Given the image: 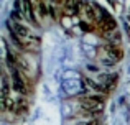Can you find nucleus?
Returning a JSON list of instances; mask_svg holds the SVG:
<instances>
[{"label": "nucleus", "instance_id": "10", "mask_svg": "<svg viewBox=\"0 0 130 125\" xmlns=\"http://www.w3.org/2000/svg\"><path fill=\"white\" fill-rule=\"evenodd\" d=\"M81 125H101V122H99L97 119H92V120H87V122H84Z\"/></svg>", "mask_w": 130, "mask_h": 125}, {"label": "nucleus", "instance_id": "4", "mask_svg": "<svg viewBox=\"0 0 130 125\" xmlns=\"http://www.w3.org/2000/svg\"><path fill=\"white\" fill-rule=\"evenodd\" d=\"M8 28H10V33L15 35L17 38H20V40H26V38H30V36L33 35L31 30L26 26V23H18V22L10 20L8 22Z\"/></svg>", "mask_w": 130, "mask_h": 125}, {"label": "nucleus", "instance_id": "1", "mask_svg": "<svg viewBox=\"0 0 130 125\" xmlns=\"http://www.w3.org/2000/svg\"><path fill=\"white\" fill-rule=\"evenodd\" d=\"M79 105H81V109L84 110V114H87V115H91V117L97 115V114H101L102 109H104V96H102V94H92V96L81 97Z\"/></svg>", "mask_w": 130, "mask_h": 125}, {"label": "nucleus", "instance_id": "9", "mask_svg": "<svg viewBox=\"0 0 130 125\" xmlns=\"http://www.w3.org/2000/svg\"><path fill=\"white\" fill-rule=\"evenodd\" d=\"M50 16L53 20H58V7L54 5V3H51V5H50Z\"/></svg>", "mask_w": 130, "mask_h": 125}, {"label": "nucleus", "instance_id": "8", "mask_svg": "<svg viewBox=\"0 0 130 125\" xmlns=\"http://www.w3.org/2000/svg\"><path fill=\"white\" fill-rule=\"evenodd\" d=\"M35 12H36V16H38L40 20H44L48 15H50V7H48L44 2L36 3V5H35Z\"/></svg>", "mask_w": 130, "mask_h": 125}, {"label": "nucleus", "instance_id": "2", "mask_svg": "<svg viewBox=\"0 0 130 125\" xmlns=\"http://www.w3.org/2000/svg\"><path fill=\"white\" fill-rule=\"evenodd\" d=\"M15 8L22 10V12L25 13L28 23H31V25L36 26V18H38V16H36V12H35V3H33V0H17Z\"/></svg>", "mask_w": 130, "mask_h": 125}, {"label": "nucleus", "instance_id": "6", "mask_svg": "<svg viewBox=\"0 0 130 125\" xmlns=\"http://www.w3.org/2000/svg\"><path fill=\"white\" fill-rule=\"evenodd\" d=\"M97 25H99L101 31L104 33L105 36H107L109 33H112L115 28H117V22H115V20L112 18V16L109 15L107 12H104V10H102V13H101V18H99Z\"/></svg>", "mask_w": 130, "mask_h": 125}, {"label": "nucleus", "instance_id": "5", "mask_svg": "<svg viewBox=\"0 0 130 125\" xmlns=\"http://www.w3.org/2000/svg\"><path fill=\"white\" fill-rule=\"evenodd\" d=\"M8 66H10V76H12L13 89H15L17 92H20V94H26V82H25V79L22 77L20 69H17V67L12 66V64H8Z\"/></svg>", "mask_w": 130, "mask_h": 125}, {"label": "nucleus", "instance_id": "7", "mask_svg": "<svg viewBox=\"0 0 130 125\" xmlns=\"http://www.w3.org/2000/svg\"><path fill=\"white\" fill-rule=\"evenodd\" d=\"M8 110H12V112H15V114H23V112L28 110V104H26V100L23 99V97H20V99L13 100Z\"/></svg>", "mask_w": 130, "mask_h": 125}, {"label": "nucleus", "instance_id": "11", "mask_svg": "<svg viewBox=\"0 0 130 125\" xmlns=\"http://www.w3.org/2000/svg\"><path fill=\"white\" fill-rule=\"evenodd\" d=\"M43 2V0H33V3H35V5H36V3H41Z\"/></svg>", "mask_w": 130, "mask_h": 125}, {"label": "nucleus", "instance_id": "3", "mask_svg": "<svg viewBox=\"0 0 130 125\" xmlns=\"http://www.w3.org/2000/svg\"><path fill=\"white\" fill-rule=\"evenodd\" d=\"M104 51H105V56L102 61L107 63V64H115L117 61H120L122 56H124V51H122L120 46L117 45H105L104 46Z\"/></svg>", "mask_w": 130, "mask_h": 125}]
</instances>
